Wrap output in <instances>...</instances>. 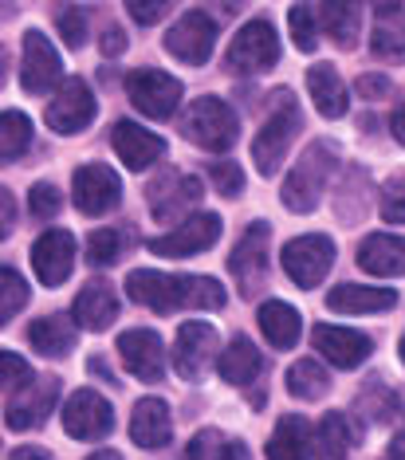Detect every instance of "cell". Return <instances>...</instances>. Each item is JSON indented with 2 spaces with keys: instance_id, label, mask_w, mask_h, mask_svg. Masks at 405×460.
I'll list each match as a JSON object with an SVG mask.
<instances>
[{
  "instance_id": "cell-1",
  "label": "cell",
  "mask_w": 405,
  "mask_h": 460,
  "mask_svg": "<svg viewBox=\"0 0 405 460\" xmlns=\"http://www.w3.org/2000/svg\"><path fill=\"white\" fill-rule=\"evenodd\" d=\"M127 296L138 307H150L158 315H173L181 307H201V311H216L225 307V288L213 276H165V271H150L138 268L127 276Z\"/></svg>"
},
{
  "instance_id": "cell-2",
  "label": "cell",
  "mask_w": 405,
  "mask_h": 460,
  "mask_svg": "<svg viewBox=\"0 0 405 460\" xmlns=\"http://www.w3.org/2000/svg\"><path fill=\"white\" fill-rule=\"evenodd\" d=\"M339 170V150L330 142H311L304 154H299L295 170L287 173L284 181V205L292 213H311L319 205V197L327 193V181Z\"/></svg>"
},
{
  "instance_id": "cell-3",
  "label": "cell",
  "mask_w": 405,
  "mask_h": 460,
  "mask_svg": "<svg viewBox=\"0 0 405 460\" xmlns=\"http://www.w3.org/2000/svg\"><path fill=\"white\" fill-rule=\"evenodd\" d=\"M299 127H304V114H299V102L292 91H279L272 102V114L264 119V127L252 138V162L264 177H272L279 170V162L287 158V146L295 142Z\"/></svg>"
},
{
  "instance_id": "cell-4",
  "label": "cell",
  "mask_w": 405,
  "mask_h": 460,
  "mask_svg": "<svg viewBox=\"0 0 405 460\" xmlns=\"http://www.w3.org/2000/svg\"><path fill=\"white\" fill-rule=\"evenodd\" d=\"M181 134L189 138L193 146L209 154H225L233 150L236 138H241V122H236L233 107L225 99H193L181 114Z\"/></svg>"
},
{
  "instance_id": "cell-5",
  "label": "cell",
  "mask_w": 405,
  "mask_h": 460,
  "mask_svg": "<svg viewBox=\"0 0 405 460\" xmlns=\"http://www.w3.org/2000/svg\"><path fill=\"white\" fill-rule=\"evenodd\" d=\"M279 264L284 271L295 279L299 288H319L327 279L330 264H335V244H330V236H319V233H307V236H295L284 244V252H279Z\"/></svg>"
},
{
  "instance_id": "cell-6",
  "label": "cell",
  "mask_w": 405,
  "mask_h": 460,
  "mask_svg": "<svg viewBox=\"0 0 405 460\" xmlns=\"http://www.w3.org/2000/svg\"><path fill=\"white\" fill-rule=\"evenodd\" d=\"M127 99L146 119H173V111L181 107V79L165 75L158 67H138L127 75Z\"/></svg>"
},
{
  "instance_id": "cell-7",
  "label": "cell",
  "mask_w": 405,
  "mask_h": 460,
  "mask_svg": "<svg viewBox=\"0 0 405 460\" xmlns=\"http://www.w3.org/2000/svg\"><path fill=\"white\" fill-rule=\"evenodd\" d=\"M279 59V40H276V28L268 20H252L236 32L233 48H228V67L236 75H264L272 71Z\"/></svg>"
},
{
  "instance_id": "cell-8",
  "label": "cell",
  "mask_w": 405,
  "mask_h": 460,
  "mask_svg": "<svg viewBox=\"0 0 405 460\" xmlns=\"http://www.w3.org/2000/svg\"><path fill=\"white\" fill-rule=\"evenodd\" d=\"M225 225L216 213H197L189 221H181L173 233L165 236H154L150 240V252L154 256H165V260H181V256H197V252H209V248L221 240Z\"/></svg>"
},
{
  "instance_id": "cell-9",
  "label": "cell",
  "mask_w": 405,
  "mask_h": 460,
  "mask_svg": "<svg viewBox=\"0 0 405 460\" xmlns=\"http://www.w3.org/2000/svg\"><path fill=\"white\" fill-rule=\"evenodd\" d=\"M216 347H221V339H216L213 323H201V319L181 323L178 339H173V370H178L185 382H197L213 366V358H221Z\"/></svg>"
},
{
  "instance_id": "cell-10",
  "label": "cell",
  "mask_w": 405,
  "mask_h": 460,
  "mask_svg": "<svg viewBox=\"0 0 405 460\" xmlns=\"http://www.w3.org/2000/svg\"><path fill=\"white\" fill-rule=\"evenodd\" d=\"M71 197H75V208L83 217H107L114 205L122 201V181L110 165L87 162L75 170V181H71Z\"/></svg>"
},
{
  "instance_id": "cell-11",
  "label": "cell",
  "mask_w": 405,
  "mask_h": 460,
  "mask_svg": "<svg viewBox=\"0 0 405 460\" xmlns=\"http://www.w3.org/2000/svg\"><path fill=\"white\" fill-rule=\"evenodd\" d=\"M95 114H99L95 91H91L83 79H67L64 87L56 91V99L48 102L44 119H48V127L56 134H79V130H87L91 122H95Z\"/></svg>"
},
{
  "instance_id": "cell-12",
  "label": "cell",
  "mask_w": 405,
  "mask_h": 460,
  "mask_svg": "<svg viewBox=\"0 0 405 460\" xmlns=\"http://www.w3.org/2000/svg\"><path fill=\"white\" fill-rule=\"evenodd\" d=\"M216 48V20L205 16V13H185L178 24L165 32V51H170L173 59H181V64H209Z\"/></svg>"
},
{
  "instance_id": "cell-13",
  "label": "cell",
  "mask_w": 405,
  "mask_h": 460,
  "mask_svg": "<svg viewBox=\"0 0 405 460\" xmlns=\"http://www.w3.org/2000/svg\"><path fill=\"white\" fill-rule=\"evenodd\" d=\"M64 429H67V437H75V441H102V437L114 429L110 402L83 385V390L71 394L67 405H64Z\"/></svg>"
},
{
  "instance_id": "cell-14",
  "label": "cell",
  "mask_w": 405,
  "mask_h": 460,
  "mask_svg": "<svg viewBox=\"0 0 405 460\" xmlns=\"http://www.w3.org/2000/svg\"><path fill=\"white\" fill-rule=\"evenodd\" d=\"M268 240H272V228L264 221H256L248 233L236 240L233 256H228V271L233 279L241 284L244 296H256L264 288V276H268Z\"/></svg>"
},
{
  "instance_id": "cell-15",
  "label": "cell",
  "mask_w": 405,
  "mask_h": 460,
  "mask_svg": "<svg viewBox=\"0 0 405 460\" xmlns=\"http://www.w3.org/2000/svg\"><path fill=\"white\" fill-rule=\"evenodd\" d=\"M64 75V59L51 48L44 32H24V51H20V83L28 95H48L56 87V79Z\"/></svg>"
},
{
  "instance_id": "cell-16",
  "label": "cell",
  "mask_w": 405,
  "mask_h": 460,
  "mask_svg": "<svg viewBox=\"0 0 405 460\" xmlns=\"http://www.w3.org/2000/svg\"><path fill=\"white\" fill-rule=\"evenodd\" d=\"M56 397H59V382L56 378H36L28 382L20 394L8 397V410H4V425L13 433H24V429H40L56 413Z\"/></svg>"
},
{
  "instance_id": "cell-17",
  "label": "cell",
  "mask_w": 405,
  "mask_h": 460,
  "mask_svg": "<svg viewBox=\"0 0 405 460\" xmlns=\"http://www.w3.org/2000/svg\"><path fill=\"white\" fill-rule=\"evenodd\" d=\"M119 358L138 382H162V374H165V347H162L158 331H122Z\"/></svg>"
},
{
  "instance_id": "cell-18",
  "label": "cell",
  "mask_w": 405,
  "mask_h": 460,
  "mask_svg": "<svg viewBox=\"0 0 405 460\" xmlns=\"http://www.w3.org/2000/svg\"><path fill=\"white\" fill-rule=\"evenodd\" d=\"M311 342H315V350L323 354L330 366H339V370H355V366L366 362L370 350H374L370 334L350 331V327H330V323L311 331Z\"/></svg>"
},
{
  "instance_id": "cell-19",
  "label": "cell",
  "mask_w": 405,
  "mask_h": 460,
  "mask_svg": "<svg viewBox=\"0 0 405 460\" xmlns=\"http://www.w3.org/2000/svg\"><path fill=\"white\" fill-rule=\"evenodd\" d=\"M32 268L44 288H59L75 268V236L64 228H51L32 244Z\"/></svg>"
},
{
  "instance_id": "cell-20",
  "label": "cell",
  "mask_w": 405,
  "mask_h": 460,
  "mask_svg": "<svg viewBox=\"0 0 405 460\" xmlns=\"http://www.w3.org/2000/svg\"><path fill=\"white\" fill-rule=\"evenodd\" d=\"M110 146H114V154H119V162L134 173L150 170V165H158L165 158V142L154 130H142L138 122H114Z\"/></svg>"
},
{
  "instance_id": "cell-21",
  "label": "cell",
  "mask_w": 405,
  "mask_h": 460,
  "mask_svg": "<svg viewBox=\"0 0 405 460\" xmlns=\"http://www.w3.org/2000/svg\"><path fill=\"white\" fill-rule=\"evenodd\" d=\"M146 197H150L154 221L173 225V221H181L185 208H193L197 201H201V181H197V177H189V173H185V177H181V173H165Z\"/></svg>"
},
{
  "instance_id": "cell-22",
  "label": "cell",
  "mask_w": 405,
  "mask_h": 460,
  "mask_svg": "<svg viewBox=\"0 0 405 460\" xmlns=\"http://www.w3.org/2000/svg\"><path fill=\"white\" fill-rule=\"evenodd\" d=\"M130 441L138 448H165L173 441V417L162 397H142L130 413Z\"/></svg>"
},
{
  "instance_id": "cell-23",
  "label": "cell",
  "mask_w": 405,
  "mask_h": 460,
  "mask_svg": "<svg viewBox=\"0 0 405 460\" xmlns=\"http://www.w3.org/2000/svg\"><path fill=\"white\" fill-rule=\"evenodd\" d=\"M315 456V429L307 417L287 413L276 421V433L268 441V460H311Z\"/></svg>"
},
{
  "instance_id": "cell-24",
  "label": "cell",
  "mask_w": 405,
  "mask_h": 460,
  "mask_svg": "<svg viewBox=\"0 0 405 460\" xmlns=\"http://www.w3.org/2000/svg\"><path fill=\"white\" fill-rule=\"evenodd\" d=\"M358 268L370 271V276H405V236H366L358 244Z\"/></svg>"
},
{
  "instance_id": "cell-25",
  "label": "cell",
  "mask_w": 405,
  "mask_h": 460,
  "mask_svg": "<svg viewBox=\"0 0 405 460\" xmlns=\"http://www.w3.org/2000/svg\"><path fill=\"white\" fill-rule=\"evenodd\" d=\"M119 319V296L110 291V284H102V279H95V284H87L75 296V323L83 331H107L110 323Z\"/></svg>"
},
{
  "instance_id": "cell-26",
  "label": "cell",
  "mask_w": 405,
  "mask_h": 460,
  "mask_svg": "<svg viewBox=\"0 0 405 460\" xmlns=\"http://www.w3.org/2000/svg\"><path fill=\"white\" fill-rule=\"evenodd\" d=\"M398 296L390 288H362V284H339L327 296V307L339 315H374V311H390Z\"/></svg>"
},
{
  "instance_id": "cell-27",
  "label": "cell",
  "mask_w": 405,
  "mask_h": 460,
  "mask_svg": "<svg viewBox=\"0 0 405 460\" xmlns=\"http://www.w3.org/2000/svg\"><path fill=\"white\" fill-rule=\"evenodd\" d=\"M307 91H311V102L323 119H342L350 111V99H347V87H342L339 71L330 64H315L307 71Z\"/></svg>"
},
{
  "instance_id": "cell-28",
  "label": "cell",
  "mask_w": 405,
  "mask_h": 460,
  "mask_svg": "<svg viewBox=\"0 0 405 460\" xmlns=\"http://www.w3.org/2000/svg\"><path fill=\"white\" fill-rule=\"evenodd\" d=\"M260 331H264V339L272 342L276 350H292L299 342V334H304V319H299V311L292 303L268 299L264 307H260Z\"/></svg>"
},
{
  "instance_id": "cell-29",
  "label": "cell",
  "mask_w": 405,
  "mask_h": 460,
  "mask_svg": "<svg viewBox=\"0 0 405 460\" xmlns=\"http://www.w3.org/2000/svg\"><path fill=\"white\" fill-rule=\"evenodd\" d=\"M319 20H323V32L335 40L342 51L358 48L362 0H323V8H319Z\"/></svg>"
},
{
  "instance_id": "cell-30",
  "label": "cell",
  "mask_w": 405,
  "mask_h": 460,
  "mask_svg": "<svg viewBox=\"0 0 405 460\" xmlns=\"http://www.w3.org/2000/svg\"><path fill=\"white\" fill-rule=\"evenodd\" d=\"M28 342L32 350H40L44 358H67L75 350V323L64 315H44L28 327Z\"/></svg>"
},
{
  "instance_id": "cell-31",
  "label": "cell",
  "mask_w": 405,
  "mask_h": 460,
  "mask_svg": "<svg viewBox=\"0 0 405 460\" xmlns=\"http://www.w3.org/2000/svg\"><path fill=\"white\" fill-rule=\"evenodd\" d=\"M216 370H221V378L228 385H252L260 378V370H264V358H260V350L248 339H233L228 350H221V358H216Z\"/></svg>"
},
{
  "instance_id": "cell-32",
  "label": "cell",
  "mask_w": 405,
  "mask_h": 460,
  "mask_svg": "<svg viewBox=\"0 0 405 460\" xmlns=\"http://www.w3.org/2000/svg\"><path fill=\"white\" fill-rule=\"evenodd\" d=\"M355 433H350L347 413H327L315 425V460H347Z\"/></svg>"
},
{
  "instance_id": "cell-33",
  "label": "cell",
  "mask_w": 405,
  "mask_h": 460,
  "mask_svg": "<svg viewBox=\"0 0 405 460\" xmlns=\"http://www.w3.org/2000/svg\"><path fill=\"white\" fill-rule=\"evenodd\" d=\"M189 460H248V448L233 437H225L221 429H201L189 445H185Z\"/></svg>"
},
{
  "instance_id": "cell-34",
  "label": "cell",
  "mask_w": 405,
  "mask_h": 460,
  "mask_svg": "<svg viewBox=\"0 0 405 460\" xmlns=\"http://www.w3.org/2000/svg\"><path fill=\"white\" fill-rule=\"evenodd\" d=\"M370 51L378 59H405V8L382 13V20L370 32Z\"/></svg>"
},
{
  "instance_id": "cell-35",
  "label": "cell",
  "mask_w": 405,
  "mask_h": 460,
  "mask_svg": "<svg viewBox=\"0 0 405 460\" xmlns=\"http://www.w3.org/2000/svg\"><path fill=\"white\" fill-rule=\"evenodd\" d=\"M327 390H330V378L315 358H299L287 370V394L299 397V402H319V397H327Z\"/></svg>"
},
{
  "instance_id": "cell-36",
  "label": "cell",
  "mask_w": 405,
  "mask_h": 460,
  "mask_svg": "<svg viewBox=\"0 0 405 460\" xmlns=\"http://www.w3.org/2000/svg\"><path fill=\"white\" fill-rule=\"evenodd\" d=\"M28 146H32V119L24 111H4V119H0V154H4V162L24 158Z\"/></svg>"
},
{
  "instance_id": "cell-37",
  "label": "cell",
  "mask_w": 405,
  "mask_h": 460,
  "mask_svg": "<svg viewBox=\"0 0 405 460\" xmlns=\"http://www.w3.org/2000/svg\"><path fill=\"white\" fill-rule=\"evenodd\" d=\"M28 299H32V291H28L24 276H20L16 268L0 271V323H13L20 311L28 307Z\"/></svg>"
},
{
  "instance_id": "cell-38",
  "label": "cell",
  "mask_w": 405,
  "mask_h": 460,
  "mask_svg": "<svg viewBox=\"0 0 405 460\" xmlns=\"http://www.w3.org/2000/svg\"><path fill=\"white\" fill-rule=\"evenodd\" d=\"M28 382H36L32 366L20 358V354H13V350H0V390H4V397L20 394Z\"/></svg>"
},
{
  "instance_id": "cell-39",
  "label": "cell",
  "mask_w": 405,
  "mask_h": 460,
  "mask_svg": "<svg viewBox=\"0 0 405 460\" xmlns=\"http://www.w3.org/2000/svg\"><path fill=\"white\" fill-rule=\"evenodd\" d=\"M122 252V236L114 233V228H99V233L87 236V264L95 268H110L114 260Z\"/></svg>"
},
{
  "instance_id": "cell-40",
  "label": "cell",
  "mask_w": 405,
  "mask_h": 460,
  "mask_svg": "<svg viewBox=\"0 0 405 460\" xmlns=\"http://www.w3.org/2000/svg\"><path fill=\"white\" fill-rule=\"evenodd\" d=\"M287 28H292V40L299 51H315L319 48V28H315V13L311 4H295L287 13Z\"/></svg>"
},
{
  "instance_id": "cell-41",
  "label": "cell",
  "mask_w": 405,
  "mask_h": 460,
  "mask_svg": "<svg viewBox=\"0 0 405 460\" xmlns=\"http://www.w3.org/2000/svg\"><path fill=\"white\" fill-rule=\"evenodd\" d=\"M213 190L221 197H241L244 193V170L236 162H209Z\"/></svg>"
},
{
  "instance_id": "cell-42",
  "label": "cell",
  "mask_w": 405,
  "mask_h": 460,
  "mask_svg": "<svg viewBox=\"0 0 405 460\" xmlns=\"http://www.w3.org/2000/svg\"><path fill=\"white\" fill-rule=\"evenodd\" d=\"M59 205H64V197H59V190L51 181H36L32 193H28V208H32V217H40V221H51L59 213Z\"/></svg>"
},
{
  "instance_id": "cell-43",
  "label": "cell",
  "mask_w": 405,
  "mask_h": 460,
  "mask_svg": "<svg viewBox=\"0 0 405 460\" xmlns=\"http://www.w3.org/2000/svg\"><path fill=\"white\" fill-rule=\"evenodd\" d=\"M59 36H64L67 48H83L87 44V13L75 4L59 8Z\"/></svg>"
},
{
  "instance_id": "cell-44",
  "label": "cell",
  "mask_w": 405,
  "mask_h": 460,
  "mask_svg": "<svg viewBox=\"0 0 405 460\" xmlns=\"http://www.w3.org/2000/svg\"><path fill=\"white\" fill-rule=\"evenodd\" d=\"M382 217L390 225H405V173L390 177L386 190H382Z\"/></svg>"
},
{
  "instance_id": "cell-45",
  "label": "cell",
  "mask_w": 405,
  "mask_h": 460,
  "mask_svg": "<svg viewBox=\"0 0 405 460\" xmlns=\"http://www.w3.org/2000/svg\"><path fill=\"white\" fill-rule=\"evenodd\" d=\"M130 16L138 20V24H158V20L165 16V8H170V0H127Z\"/></svg>"
},
{
  "instance_id": "cell-46",
  "label": "cell",
  "mask_w": 405,
  "mask_h": 460,
  "mask_svg": "<svg viewBox=\"0 0 405 460\" xmlns=\"http://www.w3.org/2000/svg\"><path fill=\"white\" fill-rule=\"evenodd\" d=\"M127 51V32L122 28H107V36H102V56H122Z\"/></svg>"
},
{
  "instance_id": "cell-47",
  "label": "cell",
  "mask_w": 405,
  "mask_h": 460,
  "mask_svg": "<svg viewBox=\"0 0 405 460\" xmlns=\"http://www.w3.org/2000/svg\"><path fill=\"white\" fill-rule=\"evenodd\" d=\"M358 91H362L366 99H378V95H390V83L382 79V75H362V79H358Z\"/></svg>"
},
{
  "instance_id": "cell-48",
  "label": "cell",
  "mask_w": 405,
  "mask_h": 460,
  "mask_svg": "<svg viewBox=\"0 0 405 460\" xmlns=\"http://www.w3.org/2000/svg\"><path fill=\"white\" fill-rule=\"evenodd\" d=\"M209 8H213V13L221 16V20H233V16L244 8V0H209Z\"/></svg>"
},
{
  "instance_id": "cell-49",
  "label": "cell",
  "mask_w": 405,
  "mask_h": 460,
  "mask_svg": "<svg viewBox=\"0 0 405 460\" xmlns=\"http://www.w3.org/2000/svg\"><path fill=\"white\" fill-rule=\"evenodd\" d=\"M390 127H393V138H398V142L405 146V102H401V107H393V114H390Z\"/></svg>"
},
{
  "instance_id": "cell-50",
  "label": "cell",
  "mask_w": 405,
  "mask_h": 460,
  "mask_svg": "<svg viewBox=\"0 0 405 460\" xmlns=\"http://www.w3.org/2000/svg\"><path fill=\"white\" fill-rule=\"evenodd\" d=\"M8 460H51V456L44 453V448H32V445H24V448H16V453L8 456Z\"/></svg>"
},
{
  "instance_id": "cell-51",
  "label": "cell",
  "mask_w": 405,
  "mask_h": 460,
  "mask_svg": "<svg viewBox=\"0 0 405 460\" xmlns=\"http://www.w3.org/2000/svg\"><path fill=\"white\" fill-rule=\"evenodd\" d=\"M390 460H405V433H398L390 441Z\"/></svg>"
},
{
  "instance_id": "cell-52",
  "label": "cell",
  "mask_w": 405,
  "mask_h": 460,
  "mask_svg": "<svg viewBox=\"0 0 405 460\" xmlns=\"http://www.w3.org/2000/svg\"><path fill=\"white\" fill-rule=\"evenodd\" d=\"M374 8H378V13H398V8L405 4V0H370Z\"/></svg>"
},
{
  "instance_id": "cell-53",
  "label": "cell",
  "mask_w": 405,
  "mask_h": 460,
  "mask_svg": "<svg viewBox=\"0 0 405 460\" xmlns=\"http://www.w3.org/2000/svg\"><path fill=\"white\" fill-rule=\"evenodd\" d=\"M4 233H13V193H4Z\"/></svg>"
},
{
  "instance_id": "cell-54",
  "label": "cell",
  "mask_w": 405,
  "mask_h": 460,
  "mask_svg": "<svg viewBox=\"0 0 405 460\" xmlns=\"http://www.w3.org/2000/svg\"><path fill=\"white\" fill-rule=\"evenodd\" d=\"M87 460H122L119 453H110V448H102V453H95V456H87Z\"/></svg>"
},
{
  "instance_id": "cell-55",
  "label": "cell",
  "mask_w": 405,
  "mask_h": 460,
  "mask_svg": "<svg viewBox=\"0 0 405 460\" xmlns=\"http://www.w3.org/2000/svg\"><path fill=\"white\" fill-rule=\"evenodd\" d=\"M398 354H401V362H405V334H401V350Z\"/></svg>"
}]
</instances>
